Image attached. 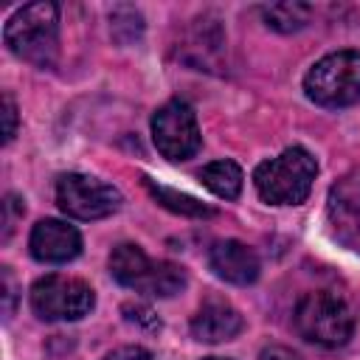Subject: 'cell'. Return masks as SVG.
<instances>
[{
  "label": "cell",
  "instance_id": "7a4b0ae2",
  "mask_svg": "<svg viewBox=\"0 0 360 360\" xmlns=\"http://www.w3.org/2000/svg\"><path fill=\"white\" fill-rule=\"evenodd\" d=\"M315 172V158L301 146H290L278 158H270L256 166L253 186L259 197L270 205H298L309 197Z\"/></svg>",
  "mask_w": 360,
  "mask_h": 360
},
{
  "label": "cell",
  "instance_id": "603a6c76",
  "mask_svg": "<svg viewBox=\"0 0 360 360\" xmlns=\"http://www.w3.org/2000/svg\"><path fill=\"white\" fill-rule=\"evenodd\" d=\"M259 360H298V354H292V352L284 349V346H270V349L262 352Z\"/></svg>",
  "mask_w": 360,
  "mask_h": 360
},
{
  "label": "cell",
  "instance_id": "ffe728a7",
  "mask_svg": "<svg viewBox=\"0 0 360 360\" xmlns=\"http://www.w3.org/2000/svg\"><path fill=\"white\" fill-rule=\"evenodd\" d=\"M17 132V107L8 93H3V141L8 143Z\"/></svg>",
  "mask_w": 360,
  "mask_h": 360
},
{
  "label": "cell",
  "instance_id": "cb8c5ba5",
  "mask_svg": "<svg viewBox=\"0 0 360 360\" xmlns=\"http://www.w3.org/2000/svg\"><path fill=\"white\" fill-rule=\"evenodd\" d=\"M205 360H228V357H205Z\"/></svg>",
  "mask_w": 360,
  "mask_h": 360
},
{
  "label": "cell",
  "instance_id": "30bf717a",
  "mask_svg": "<svg viewBox=\"0 0 360 360\" xmlns=\"http://www.w3.org/2000/svg\"><path fill=\"white\" fill-rule=\"evenodd\" d=\"M208 264L219 278H225L231 284H239V287L253 284L259 278V270H262L256 250L248 248L239 239L214 242V248L208 250Z\"/></svg>",
  "mask_w": 360,
  "mask_h": 360
},
{
  "label": "cell",
  "instance_id": "8992f818",
  "mask_svg": "<svg viewBox=\"0 0 360 360\" xmlns=\"http://www.w3.org/2000/svg\"><path fill=\"white\" fill-rule=\"evenodd\" d=\"M152 141L158 152L169 160H188L191 155H197L202 138H200L194 110L180 98L166 101L152 115Z\"/></svg>",
  "mask_w": 360,
  "mask_h": 360
},
{
  "label": "cell",
  "instance_id": "44dd1931",
  "mask_svg": "<svg viewBox=\"0 0 360 360\" xmlns=\"http://www.w3.org/2000/svg\"><path fill=\"white\" fill-rule=\"evenodd\" d=\"M104 360H152V354L146 349H141V346H121L112 354H107Z\"/></svg>",
  "mask_w": 360,
  "mask_h": 360
},
{
  "label": "cell",
  "instance_id": "ba28073f",
  "mask_svg": "<svg viewBox=\"0 0 360 360\" xmlns=\"http://www.w3.org/2000/svg\"><path fill=\"white\" fill-rule=\"evenodd\" d=\"M332 233L340 245L360 253V172L343 174L326 197Z\"/></svg>",
  "mask_w": 360,
  "mask_h": 360
},
{
  "label": "cell",
  "instance_id": "4fadbf2b",
  "mask_svg": "<svg viewBox=\"0 0 360 360\" xmlns=\"http://www.w3.org/2000/svg\"><path fill=\"white\" fill-rule=\"evenodd\" d=\"M200 183L222 200H236L242 191V169L233 160H214L200 172Z\"/></svg>",
  "mask_w": 360,
  "mask_h": 360
},
{
  "label": "cell",
  "instance_id": "9c48e42d",
  "mask_svg": "<svg viewBox=\"0 0 360 360\" xmlns=\"http://www.w3.org/2000/svg\"><path fill=\"white\" fill-rule=\"evenodd\" d=\"M28 248L34 253V259L48 262V264H62L79 256L82 250V236L73 225L62 222V219H39L31 231Z\"/></svg>",
  "mask_w": 360,
  "mask_h": 360
},
{
  "label": "cell",
  "instance_id": "7c38bea8",
  "mask_svg": "<svg viewBox=\"0 0 360 360\" xmlns=\"http://www.w3.org/2000/svg\"><path fill=\"white\" fill-rule=\"evenodd\" d=\"M149 270H152V259L132 242H124L110 253V273L124 287L141 290L146 276H149Z\"/></svg>",
  "mask_w": 360,
  "mask_h": 360
},
{
  "label": "cell",
  "instance_id": "52a82bcc",
  "mask_svg": "<svg viewBox=\"0 0 360 360\" xmlns=\"http://www.w3.org/2000/svg\"><path fill=\"white\" fill-rule=\"evenodd\" d=\"M56 202L73 219H101L118 211L121 194L87 174H62L56 180Z\"/></svg>",
  "mask_w": 360,
  "mask_h": 360
},
{
  "label": "cell",
  "instance_id": "e0dca14e",
  "mask_svg": "<svg viewBox=\"0 0 360 360\" xmlns=\"http://www.w3.org/2000/svg\"><path fill=\"white\" fill-rule=\"evenodd\" d=\"M110 22H112V37L121 39L124 37V28H127V42L138 39L141 31H143V17L132 8V6H118L110 11Z\"/></svg>",
  "mask_w": 360,
  "mask_h": 360
},
{
  "label": "cell",
  "instance_id": "9a60e30c",
  "mask_svg": "<svg viewBox=\"0 0 360 360\" xmlns=\"http://www.w3.org/2000/svg\"><path fill=\"white\" fill-rule=\"evenodd\" d=\"M262 17L273 31L292 34V31H301L309 22L312 6L309 3H273V6L262 8Z\"/></svg>",
  "mask_w": 360,
  "mask_h": 360
},
{
  "label": "cell",
  "instance_id": "277c9868",
  "mask_svg": "<svg viewBox=\"0 0 360 360\" xmlns=\"http://www.w3.org/2000/svg\"><path fill=\"white\" fill-rule=\"evenodd\" d=\"M304 90L321 107H349L360 101V51H335L318 59L304 76Z\"/></svg>",
  "mask_w": 360,
  "mask_h": 360
},
{
  "label": "cell",
  "instance_id": "5b68a950",
  "mask_svg": "<svg viewBox=\"0 0 360 360\" xmlns=\"http://www.w3.org/2000/svg\"><path fill=\"white\" fill-rule=\"evenodd\" d=\"M93 304L96 295L82 278L51 273L31 287V309L42 321H79L93 309Z\"/></svg>",
  "mask_w": 360,
  "mask_h": 360
},
{
  "label": "cell",
  "instance_id": "7402d4cb",
  "mask_svg": "<svg viewBox=\"0 0 360 360\" xmlns=\"http://www.w3.org/2000/svg\"><path fill=\"white\" fill-rule=\"evenodd\" d=\"M3 298H6V318H11V312H14V278H11V273H8V267H3Z\"/></svg>",
  "mask_w": 360,
  "mask_h": 360
},
{
  "label": "cell",
  "instance_id": "8fae6325",
  "mask_svg": "<svg viewBox=\"0 0 360 360\" xmlns=\"http://www.w3.org/2000/svg\"><path fill=\"white\" fill-rule=\"evenodd\" d=\"M242 332V315L228 301H205L191 318V335L200 343H222Z\"/></svg>",
  "mask_w": 360,
  "mask_h": 360
},
{
  "label": "cell",
  "instance_id": "2e32d148",
  "mask_svg": "<svg viewBox=\"0 0 360 360\" xmlns=\"http://www.w3.org/2000/svg\"><path fill=\"white\" fill-rule=\"evenodd\" d=\"M186 287V270L172 264V262H152V270L141 287V292L158 295V298H169L174 292H180Z\"/></svg>",
  "mask_w": 360,
  "mask_h": 360
},
{
  "label": "cell",
  "instance_id": "5bb4252c",
  "mask_svg": "<svg viewBox=\"0 0 360 360\" xmlns=\"http://www.w3.org/2000/svg\"><path fill=\"white\" fill-rule=\"evenodd\" d=\"M143 186H146V191H149L163 208H169V211H174V214H183V217H211V214H214L205 202H200V200L191 197V194H183V191H177V188L160 186V183H155V180H149V177H143Z\"/></svg>",
  "mask_w": 360,
  "mask_h": 360
},
{
  "label": "cell",
  "instance_id": "ac0fdd59",
  "mask_svg": "<svg viewBox=\"0 0 360 360\" xmlns=\"http://www.w3.org/2000/svg\"><path fill=\"white\" fill-rule=\"evenodd\" d=\"M0 208H3V239H8L11 231H14V222L25 214V205H22V200L17 194H6Z\"/></svg>",
  "mask_w": 360,
  "mask_h": 360
},
{
  "label": "cell",
  "instance_id": "d6986e66",
  "mask_svg": "<svg viewBox=\"0 0 360 360\" xmlns=\"http://www.w3.org/2000/svg\"><path fill=\"white\" fill-rule=\"evenodd\" d=\"M124 318H127L129 323L143 326V329H160L158 315H155L149 307H143V304H127V307H124Z\"/></svg>",
  "mask_w": 360,
  "mask_h": 360
},
{
  "label": "cell",
  "instance_id": "3957f363",
  "mask_svg": "<svg viewBox=\"0 0 360 360\" xmlns=\"http://www.w3.org/2000/svg\"><path fill=\"white\" fill-rule=\"evenodd\" d=\"M295 329L309 343L343 346L354 332V315L335 292H307L295 307Z\"/></svg>",
  "mask_w": 360,
  "mask_h": 360
},
{
  "label": "cell",
  "instance_id": "6da1fadb",
  "mask_svg": "<svg viewBox=\"0 0 360 360\" xmlns=\"http://www.w3.org/2000/svg\"><path fill=\"white\" fill-rule=\"evenodd\" d=\"M8 51L37 68H53L59 56V8L37 0L14 11L3 28Z\"/></svg>",
  "mask_w": 360,
  "mask_h": 360
}]
</instances>
